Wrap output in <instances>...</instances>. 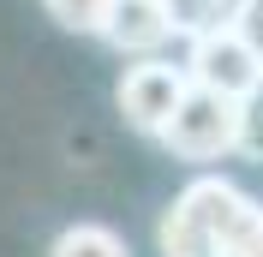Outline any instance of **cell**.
<instances>
[{"label":"cell","instance_id":"1","mask_svg":"<svg viewBox=\"0 0 263 257\" xmlns=\"http://www.w3.org/2000/svg\"><path fill=\"white\" fill-rule=\"evenodd\" d=\"M263 227V204L246 197L233 179L197 174L156 222V251L162 257H239Z\"/></svg>","mask_w":263,"mask_h":257},{"label":"cell","instance_id":"2","mask_svg":"<svg viewBox=\"0 0 263 257\" xmlns=\"http://www.w3.org/2000/svg\"><path fill=\"white\" fill-rule=\"evenodd\" d=\"M246 108L251 102H233L221 90H210V84H192L180 114L162 132L167 156H180V161H221V156H233V150L246 144Z\"/></svg>","mask_w":263,"mask_h":257},{"label":"cell","instance_id":"3","mask_svg":"<svg viewBox=\"0 0 263 257\" xmlns=\"http://www.w3.org/2000/svg\"><path fill=\"white\" fill-rule=\"evenodd\" d=\"M185 72H192V84H210V90H221L233 102H257L263 96V54L239 36L233 18L185 42Z\"/></svg>","mask_w":263,"mask_h":257},{"label":"cell","instance_id":"4","mask_svg":"<svg viewBox=\"0 0 263 257\" xmlns=\"http://www.w3.org/2000/svg\"><path fill=\"white\" fill-rule=\"evenodd\" d=\"M185 90H192V72L174 60H162V54H149V60L126 66V78H120V114H126L132 132H149V138H162L167 120L180 114Z\"/></svg>","mask_w":263,"mask_h":257},{"label":"cell","instance_id":"5","mask_svg":"<svg viewBox=\"0 0 263 257\" xmlns=\"http://www.w3.org/2000/svg\"><path fill=\"white\" fill-rule=\"evenodd\" d=\"M167 36H180V30H174V18H167V0H114L102 42H114L120 54L149 60V54L167 42Z\"/></svg>","mask_w":263,"mask_h":257},{"label":"cell","instance_id":"6","mask_svg":"<svg viewBox=\"0 0 263 257\" xmlns=\"http://www.w3.org/2000/svg\"><path fill=\"white\" fill-rule=\"evenodd\" d=\"M48 257H132V245L120 240L114 227H102V222H72L48 245Z\"/></svg>","mask_w":263,"mask_h":257},{"label":"cell","instance_id":"7","mask_svg":"<svg viewBox=\"0 0 263 257\" xmlns=\"http://www.w3.org/2000/svg\"><path fill=\"white\" fill-rule=\"evenodd\" d=\"M42 12H48L60 30L102 36V30H108V12H114V0H42Z\"/></svg>","mask_w":263,"mask_h":257},{"label":"cell","instance_id":"8","mask_svg":"<svg viewBox=\"0 0 263 257\" xmlns=\"http://www.w3.org/2000/svg\"><path fill=\"white\" fill-rule=\"evenodd\" d=\"M167 18H174V30L192 42V36L228 24V18H233V0H167Z\"/></svg>","mask_w":263,"mask_h":257},{"label":"cell","instance_id":"9","mask_svg":"<svg viewBox=\"0 0 263 257\" xmlns=\"http://www.w3.org/2000/svg\"><path fill=\"white\" fill-rule=\"evenodd\" d=\"M233 24H239V36L263 54V0H239V6H233Z\"/></svg>","mask_w":263,"mask_h":257},{"label":"cell","instance_id":"10","mask_svg":"<svg viewBox=\"0 0 263 257\" xmlns=\"http://www.w3.org/2000/svg\"><path fill=\"white\" fill-rule=\"evenodd\" d=\"M239 150H246V156H263V96L246 108V144Z\"/></svg>","mask_w":263,"mask_h":257},{"label":"cell","instance_id":"11","mask_svg":"<svg viewBox=\"0 0 263 257\" xmlns=\"http://www.w3.org/2000/svg\"><path fill=\"white\" fill-rule=\"evenodd\" d=\"M233 6H239V0H233Z\"/></svg>","mask_w":263,"mask_h":257}]
</instances>
